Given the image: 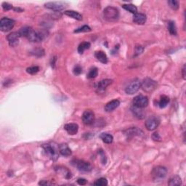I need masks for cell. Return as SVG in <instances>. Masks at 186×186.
<instances>
[{
    "instance_id": "6da1fadb",
    "label": "cell",
    "mask_w": 186,
    "mask_h": 186,
    "mask_svg": "<svg viewBox=\"0 0 186 186\" xmlns=\"http://www.w3.org/2000/svg\"><path fill=\"white\" fill-rule=\"evenodd\" d=\"M20 36L26 37L29 41L39 43L44 39L45 35L42 32L34 31L32 28L29 26L23 27L18 31Z\"/></svg>"
},
{
    "instance_id": "7a4b0ae2",
    "label": "cell",
    "mask_w": 186,
    "mask_h": 186,
    "mask_svg": "<svg viewBox=\"0 0 186 186\" xmlns=\"http://www.w3.org/2000/svg\"><path fill=\"white\" fill-rule=\"evenodd\" d=\"M42 148L44 149L45 154L53 161H56L58 159L59 154L58 150L59 147L57 146L55 142H50V143L42 145Z\"/></svg>"
},
{
    "instance_id": "3957f363",
    "label": "cell",
    "mask_w": 186,
    "mask_h": 186,
    "mask_svg": "<svg viewBox=\"0 0 186 186\" xmlns=\"http://www.w3.org/2000/svg\"><path fill=\"white\" fill-rule=\"evenodd\" d=\"M103 16L109 22H116L119 18V11L114 7H107L103 11Z\"/></svg>"
},
{
    "instance_id": "277c9868",
    "label": "cell",
    "mask_w": 186,
    "mask_h": 186,
    "mask_svg": "<svg viewBox=\"0 0 186 186\" xmlns=\"http://www.w3.org/2000/svg\"><path fill=\"white\" fill-rule=\"evenodd\" d=\"M167 175V169L162 166H158L153 169L151 172V177L155 182L161 181Z\"/></svg>"
},
{
    "instance_id": "5b68a950",
    "label": "cell",
    "mask_w": 186,
    "mask_h": 186,
    "mask_svg": "<svg viewBox=\"0 0 186 186\" xmlns=\"http://www.w3.org/2000/svg\"><path fill=\"white\" fill-rule=\"evenodd\" d=\"M157 82L150 78H145L141 82V87L146 93H152L157 87Z\"/></svg>"
},
{
    "instance_id": "8992f818",
    "label": "cell",
    "mask_w": 186,
    "mask_h": 186,
    "mask_svg": "<svg viewBox=\"0 0 186 186\" xmlns=\"http://www.w3.org/2000/svg\"><path fill=\"white\" fill-rule=\"evenodd\" d=\"M141 87V81L139 79H134L125 89V92L129 95H133L136 93Z\"/></svg>"
},
{
    "instance_id": "52a82bcc",
    "label": "cell",
    "mask_w": 186,
    "mask_h": 186,
    "mask_svg": "<svg viewBox=\"0 0 186 186\" xmlns=\"http://www.w3.org/2000/svg\"><path fill=\"white\" fill-rule=\"evenodd\" d=\"M15 21L13 19L8 18H2L0 20V29L3 32H8L13 29Z\"/></svg>"
},
{
    "instance_id": "ba28073f",
    "label": "cell",
    "mask_w": 186,
    "mask_h": 186,
    "mask_svg": "<svg viewBox=\"0 0 186 186\" xmlns=\"http://www.w3.org/2000/svg\"><path fill=\"white\" fill-rule=\"evenodd\" d=\"M74 161H75V163L73 164H74L79 171L87 172L92 171V169H93L92 165L89 162H87V161H83V160H74Z\"/></svg>"
},
{
    "instance_id": "9c48e42d",
    "label": "cell",
    "mask_w": 186,
    "mask_h": 186,
    "mask_svg": "<svg viewBox=\"0 0 186 186\" xmlns=\"http://www.w3.org/2000/svg\"><path fill=\"white\" fill-rule=\"evenodd\" d=\"M159 124L160 120L159 119V118L155 117V116H151V117H149L146 120L145 125L148 130L153 131V130H155L159 127Z\"/></svg>"
},
{
    "instance_id": "30bf717a",
    "label": "cell",
    "mask_w": 186,
    "mask_h": 186,
    "mask_svg": "<svg viewBox=\"0 0 186 186\" xmlns=\"http://www.w3.org/2000/svg\"><path fill=\"white\" fill-rule=\"evenodd\" d=\"M148 98L146 96L143 95H137L133 100V104L135 106L143 108L148 105Z\"/></svg>"
},
{
    "instance_id": "8fae6325",
    "label": "cell",
    "mask_w": 186,
    "mask_h": 186,
    "mask_svg": "<svg viewBox=\"0 0 186 186\" xmlns=\"http://www.w3.org/2000/svg\"><path fill=\"white\" fill-rule=\"evenodd\" d=\"M44 7L47 9L52 10L55 12H60L66 8L65 4L63 2H47L44 5Z\"/></svg>"
},
{
    "instance_id": "7c38bea8",
    "label": "cell",
    "mask_w": 186,
    "mask_h": 186,
    "mask_svg": "<svg viewBox=\"0 0 186 186\" xmlns=\"http://www.w3.org/2000/svg\"><path fill=\"white\" fill-rule=\"evenodd\" d=\"M82 121L84 124L90 125L95 121V114L91 110L85 111L82 114Z\"/></svg>"
},
{
    "instance_id": "4fadbf2b",
    "label": "cell",
    "mask_w": 186,
    "mask_h": 186,
    "mask_svg": "<svg viewBox=\"0 0 186 186\" xmlns=\"http://www.w3.org/2000/svg\"><path fill=\"white\" fill-rule=\"evenodd\" d=\"M20 34L18 32H13L10 34L8 36V39L9 44L11 47H15L19 44V38H20Z\"/></svg>"
},
{
    "instance_id": "5bb4252c",
    "label": "cell",
    "mask_w": 186,
    "mask_h": 186,
    "mask_svg": "<svg viewBox=\"0 0 186 186\" xmlns=\"http://www.w3.org/2000/svg\"><path fill=\"white\" fill-rule=\"evenodd\" d=\"M64 129L67 132L69 135H74L78 133L79 130V126L78 124H75V123H70V124H66L64 126Z\"/></svg>"
},
{
    "instance_id": "9a60e30c",
    "label": "cell",
    "mask_w": 186,
    "mask_h": 186,
    "mask_svg": "<svg viewBox=\"0 0 186 186\" xmlns=\"http://www.w3.org/2000/svg\"><path fill=\"white\" fill-rule=\"evenodd\" d=\"M120 105V101L119 100H113L111 101L108 102L105 105V111L106 112H112L113 111L115 110L116 108H117Z\"/></svg>"
},
{
    "instance_id": "2e32d148",
    "label": "cell",
    "mask_w": 186,
    "mask_h": 186,
    "mask_svg": "<svg viewBox=\"0 0 186 186\" xmlns=\"http://www.w3.org/2000/svg\"><path fill=\"white\" fill-rule=\"evenodd\" d=\"M147 17L145 14L135 13L133 16V21L139 25H142L146 22Z\"/></svg>"
},
{
    "instance_id": "e0dca14e",
    "label": "cell",
    "mask_w": 186,
    "mask_h": 186,
    "mask_svg": "<svg viewBox=\"0 0 186 186\" xmlns=\"http://www.w3.org/2000/svg\"><path fill=\"white\" fill-rule=\"evenodd\" d=\"M59 152L64 156H70L72 154V151L66 143H62L59 145Z\"/></svg>"
},
{
    "instance_id": "ac0fdd59",
    "label": "cell",
    "mask_w": 186,
    "mask_h": 186,
    "mask_svg": "<svg viewBox=\"0 0 186 186\" xmlns=\"http://www.w3.org/2000/svg\"><path fill=\"white\" fill-rule=\"evenodd\" d=\"M132 112H133V115L139 119H142L145 117V112H144L143 110H142V108H140L136 107L134 105V106L132 108Z\"/></svg>"
},
{
    "instance_id": "d6986e66",
    "label": "cell",
    "mask_w": 186,
    "mask_h": 186,
    "mask_svg": "<svg viewBox=\"0 0 186 186\" xmlns=\"http://www.w3.org/2000/svg\"><path fill=\"white\" fill-rule=\"evenodd\" d=\"M64 14H65L66 15H67V16L76 19V20H82V15L78 13V12L74 11V10H67V11L64 12Z\"/></svg>"
},
{
    "instance_id": "ffe728a7",
    "label": "cell",
    "mask_w": 186,
    "mask_h": 186,
    "mask_svg": "<svg viewBox=\"0 0 186 186\" xmlns=\"http://www.w3.org/2000/svg\"><path fill=\"white\" fill-rule=\"evenodd\" d=\"M95 56L100 62H101L102 63H108V58L107 55L104 52L102 51H98L96 52L95 54Z\"/></svg>"
},
{
    "instance_id": "44dd1931",
    "label": "cell",
    "mask_w": 186,
    "mask_h": 186,
    "mask_svg": "<svg viewBox=\"0 0 186 186\" xmlns=\"http://www.w3.org/2000/svg\"><path fill=\"white\" fill-rule=\"evenodd\" d=\"M182 184L181 178L178 175H175L169 179L168 182V185L170 186H176L180 185Z\"/></svg>"
},
{
    "instance_id": "7402d4cb",
    "label": "cell",
    "mask_w": 186,
    "mask_h": 186,
    "mask_svg": "<svg viewBox=\"0 0 186 186\" xmlns=\"http://www.w3.org/2000/svg\"><path fill=\"white\" fill-rule=\"evenodd\" d=\"M112 82L113 81L111 79H103L98 83L97 87L99 90H104L107 87L112 84Z\"/></svg>"
},
{
    "instance_id": "603a6c76",
    "label": "cell",
    "mask_w": 186,
    "mask_h": 186,
    "mask_svg": "<svg viewBox=\"0 0 186 186\" xmlns=\"http://www.w3.org/2000/svg\"><path fill=\"white\" fill-rule=\"evenodd\" d=\"M100 139L102 140V142H105L106 144H111L113 142L114 140V137L110 134L108 133H102L100 135Z\"/></svg>"
},
{
    "instance_id": "cb8c5ba5",
    "label": "cell",
    "mask_w": 186,
    "mask_h": 186,
    "mask_svg": "<svg viewBox=\"0 0 186 186\" xmlns=\"http://www.w3.org/2000/svg\"><path fill=\"white\" fill-rule=\"evenodd\" d=\"M142 132L141 130H138L137 127H133V128H130V130H127V133L126 135H127L128 136H135V135H142Z\"/></svg>"
},
{
    "instance_id": "d4e9b609",
    "label": "cell",
    "mask_w": 186,
    "mask_h": 186,
    "mask_svg": "<svg viewBox=\"0 0 186 186\" xmlns=\"http://www.w3.org/2000/svg\"><path fill=\"white\" fill-rule=\"evenodd\" d=\"M90 46H91V44H90V42L84 41V42L81 43V44L79 45V47H78V53L79 54H83L84 50L90 49Z\"/></svg>"
},
{
    "instance_id": "484cf974",
    "label": "cell",
    "mask_w": 186,
    "mask_h": 186,
    "mask_svg": "<svg viewBox=\"0 0 186 186\" xmlns=\"http://www.w3.org/2000/svg\"><path fill=\"white\" fill-rule=\"evenodd\" d=\"M169 102V97L166 96V95H162L159 102V106L161 108H164L166 107V105H168Z\"/></svg>"
},
{
    "instance_id": "4316f807",
    "label": "cell",
    "mask_w": 186,
    "mask_h": 186,
    "mask_svg": "<svg viewBox=\"0 0 186 186\" xmlns=\"http://www.w3.org/2000/svg\"><path fill=\"white\" fill-rule=\"evenodd\" d=\"M168 29L169 31L170 34L172 36H176L177 35V28L175 26V23L174 21H169L168 24Z\"/></svg>"
},
{
    "instance_id": "83f0119b",
    "label": "cell",
    "mask_w": 186,
    "mask_h": 186,
    "mask_svg": "<svg viewBox=\"0 0 186 186\" xmlns=\"http://www.w3.org/2000/svg\"><path fill=\"white\" fill-rule=\"evenodd\" d=\"M122 8H124V10H127V11L130 12V13H133L135 15V13H137V9L135 5H132V4H127V5H123Z\"/></svg>"
},
{
    "instance_id": "f1b7e54d",
    "label": "cell",
    "mask_w": 186,
    "mask_h": 186,
    "mask_svg": "<svg viewBox=\"0 0 186 186\" xmlns=\"http://www.w3.org/2000/svg\"><path fill=\"white\" fill-rule=\"evenodd\" d=\"M31 54L36 57H42L44 55V50L42 48H36L31 52Z\"/></svg>"
},
{
    "instance_id": "f546056e",
    "label": "cell",
    "mask_w": 186,
    "mask_h": 186,
    "mask_svg": "<svg viewBox=\"0 0 186 186\" xmlns=\"http://www.w3.org/2000/svg\"><path fill=\"white\" fill-rule=\"evenodd\" d=\"M98 70L97 68L93 67L90 69L87 74V78L88 79H94V78L98 76Z\"/></svg>"
},
{
    "instance_id": "4dcf8cb0",
    "label": "cell",
    "mask_w": 186,
    "mask_h": 186,
    "mask_svg": "<svg viewBox=\"0 0 186 186\" xmlns=\"http://www.w3.org/2000/svg\"><path fill=\"white\" fill-rule=\"evenodd\" d=\"M94 185L98 186H105L108 185V181L104 177H101V178L98 179L96 181L94 182Z\"/></svg>"
},
{
    "instance_id": "1f68e13d",
    "label": "cell",
    "mask_w": 186,
    "mask_h": 186,
    "mask_svg": "<svg viewBox=\"0 0 186 186\" xmlns=\"http://www.w3.org/2000/svg\"><path fill=\"white\" fill-rule=\"evenodd\" d=\"M168 5L172 10H178L179 2L176 1V0H169V1H168Z\"/></svg>"
},
{
    "instance_id": "d6a6232c",
    "label": "cell",
    "mask_w": 186,
    "mask_h": 186,
    "mask_svg": "<svg viewBox=\"0 0 186 186\" xmlns=\"http://www.w3.org/2000/svg\"><path fill=\"white\" fill-rule=\"evenodd\" d=\"M91 31V28L88 26L84 25L82 27H80L79 29H76L74 31V33H81V32H89V31Z\"/></svg>"
},
{
    "instance_id": "836d02e7",
    "label": "cell",
    "mask_w": 186,
    "mask_h": 186,
    "mask_svg": "<svg viewBox=\"0 0 186 186\" xmlns=\"http://www.w3.org/2000/svg\"><path fill=\"white\" fill-rule=\"evenodd\" d=\"M39 71V66H31L28 68L26 69V72L29 74H36Z\"/></svg>"
},
{
    "instance_id": "e575fe53",
    "label": "cell",
    "mask_w": 186,
    "mask_h": 186,
    "mask_svg": "<svg viewBox=\"0 0 186 186\" xmlns=\"http://www.w3.org/2000/svg\"><path fill=\"white\" fill-rule=\"evenodd\" d=\"M143 52V47L141 45H137L135 50V56H138Z\"/></svg>"
},
{
    "instance_id": "d590c367",
    "label": "cell",
    "mask_w": 186,
    "mask_h": 186,
    "mask_svg": "<svg viewBox=\"0 0 186 186\" xmlns=\"http://www.w3.org/2000/svg\"><path fill=\"white\" fill-rule=\"evenodd\" d=\"M82 72V68L79 65L76 66L74 69V74L75 75H79Z\"/></svg>"
},
{
    "instance_id": "8d00e7d4",
    "label": "cell",
    "mask_w": 186,
    "mask_h": 186,
    "mask_svg": "<svg viewBox=\"0 0 186 186\" xmlns=\"http://www.w3.org/2000/svg\"><path fill=\"white\" fill-rule=\"evenodd\" d=\"M2 8L3 10H5V11H8V10L13 9V5L9 4V3L8 2H4L2 3Z\"/></svg>"
},
{
    "instance_id": "74e56055",
    "label": "cell",
    "mask_w": 186,
    "mask_h": 186,
    "mask_svg": "<svg viewBox=\"0 0 186 186\" xmlns=\"http://www.w3.org/2000/svg\"><path fill=\"white\" fill-rule=\"evenodd\" d=\"M152 138H153V140H155V141H161V137L159 136V133H155L153 134Z\"/></svg>"
},
{
    "instance_id": "f35d334b",
    "label": "cell",
    "mask_w": 186,
    "mask_h": 186,
    "mask_svg": "<svg viewBox=\"0 0 186 186\" xmlns=\"http://www.w3.org/2000/svg\"><path fill=\"white\" fill-rule=\"evenodd\" d=\"M100 155L101 156V159H102V162L103 164H105V163H106V157H105V153L103 152L102 151H100Z\"/></svg>"
},
{
    "instance_id": "ab89813d",
    "label": "cell",
    "mask_w": 186,
    "mask_h": 186,
    "mask_svg": "<svg viewBox=\"0 0 186 186\" xmlns=\"http://www.w3.org/2000/svg\"><path fill=\"white\" fill-rule=\"evenodd\" d=\"M87 182V181L86 179L79 178V179H78V180H77V183L79 184V185H86Z\"/></svg>"
},
{
    "instance_id": "60d3db41",
    "label": "cell",
    "mask_w": 186,
    "mask_h": 186,
    "mask_svg": "<svg viewBox=\"0 0 186 186\" xmlns=\"http://www.w3.org/2000/svg\"><path fill=\"white\" fill-rule=\"evenodd\" d=\"M39 185H51V183H50V182H48L47 181H41L39 182Z\"/></svg>"
},
{
    "instance_id": "b9f144b4",
    "label": "cell",
    "mask_w": 186,
    "mask_h": 186,
    "mask_svg": "<svg viewBox=\"0 0 186 186\" xmlns=\"http://www.w3.org/2000/svg\"><path fill=\"white\" fill-rule=\"evenodd\" d=\"M57 60V58L56 57H54V58L52 59V62H51V65H52V67L55 68V61Z\"/></svg>"
},
{
    "instance_id": "7bdbcfd3",
    "label": "cell",
    "mask_w": 186,
    "mask_h": 186,
    "mask_svg": "<svg viewBox=\"0 0 186 186\" xmlns=\"http://www.w3.org/2000/svg\"><path fill=\"white\" fill-rule=\"evenodd\" d=\"M185 65L183 66V68H182V77H183L184 79H185Z\"/></svg>"
},
{
    "instance_id": "ee69618b",
    "label": "cell",
    "mask_w": 186,
    "mask_h": 186,
    "mask_svg": "<svg viewBox=\"0 0 186 186\" xmlns=\"http://www.w3.org/2000/svg\"><path fill=\"white\" fill-rule=\"evenodd\" d=\"M14 10H15V11L23 12V10H22V9H20V8H15V9H14Z\"/></svg>"
}]
</instances>
